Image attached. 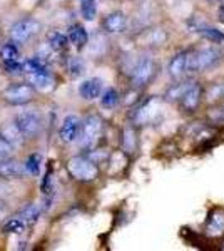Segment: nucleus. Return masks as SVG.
<instances>
[{
    "instance_id": "f257e3e1",
    "label": "nucleus",
    "mask_w": 224,
    "mask_h": 251,
    "mask_svg": "<svg viewBox=\"0 0 224 251\" xmlns=\"http://www.w3.org/2000/svg\"><path fill=\"white\" fill-rule=\"evenodd\" d=\"M221 60V52L214 47H204L187 54V72H202Z\"/></svg>"
},
{
    "instance_id": "f03ea898",
    "label": "nucleus",
    "mask_w": 224,
    "mask_h": 251,
    "mask_svg": "<svg viewBox=\"0 0 224 251\" xmlns=\"http://www.w3.org/2000/svg\"><path fill=\"white\" fill-rule=\"evenodd\" d=\"M67 169H69V173L79 181H92V179H96L97 174H99L97 166L94 164L92 161H89L87 157H82V156L72 157L67 163Z\"/></svg>"
},
{
    "instance_id": "7ed1b4c3",
    "label": "nucleus",
    "mask_w": 224,
    "mask_h": 251,
    "mask_svg": "<svg viewBox=\"0 0 224 251\" xmlns=\"http://www.w3.org/2000/svg\"><path fill=\"white\" fill-rule=\"evenodd\" d=\"M100 132H102V121L99 116H89L87 119L80 124V144L82 148H92L97 143Z\"/></svg>"
},
{
    "instance_id": "20e7f679",
    "label": "nucleus",
    "mask_w": 224,
    "mask_h": 251,
    "mask_svg": "<svg viewBox=\"0 0 224 251\" xmlns=\"http://www.w3.org/2000/svg\"><path fill=\"white\" fill-rule=\"evenodd\" d=\"M40 24L35 19H24L19 20L17 24H14L10 29V35L15 42H27L34 37L35 34H39Z\"/></svg>"
},
{
    "instance_id": "39448f33",
    "label": "nucleus",
    "mask_w": 224,
    "mask_h": 251,
    "mask_svg": "<svg viewBox=\"0 0 224 251\" xmlns=\"http://www.w3.org/2000/svg\"><path fill=\"white\" fill-rule=\"evenodd\" d=\"M201 97H202V87L198 82H187L186 89L179 96L177 104L181 106L182 111L193 112L199 106V102H201Z\"/></svg>"
},
{
    "instance_id": "423d86ee",
    "label": "nucleus",
    "mask_w": 224,
    "mask_h": 251,
    "mask_svg": "<svg viewBox=\"0 0 224 251\" xmlns=\"http://www.w3.org/2000/svg\"><path fill=\"white\" fill-rule=\"evenodd\" d=\"M34 97V87L28 84H17V86H10L3 92V99L12 106H22L32 100Z\"/></svg>"
},
{
    "instance_id": "0eeeda50",
    "label": "nucleus",
    "mask_w": 224,
    "mask_h": 251,
    "mask_svg": "<svg viewBox=\"0 0 224 251\" xmlns=\"http://www.w3.org/2000/svg\"><path fill=\"white\" fill-rule=\"evenodd\" d=\"M154 75V62L149 57L141 59L139 62L136 64V67L132 69V86L134 87H144L146 84L152 79Z\"/></svg>"
},
{
    "instance_id": "6e6552de",
    "label": "nucleus",
    "mask_w": 224,
    "mask_h": 251,
    "mask_svg": "<svg viewBox=\"0 0 224 251\" xmlns=\"http://www.w3.org/2000/svg\"><path fill=\"white\" fill-rule=\"evenodd\" d=\"M15 126L19 127L22 137H32V136L37 134V131L40 127L39 116L35 114V112H22V114L17 116Z\"/></svg>"
},
{
    "instance_id": "1a4fd4ad",
    "label": "nucleus",
    "mask_w": 224,
    "mask_h": 251,
    "mask_svg": "<svg viewBox=\"0 0 224 251\" xmlns=\"http://www.w3.org/2000/svg\"><path fill=\"white\" fill-rule=\"evenodd\" d=\"M80 119L74 114L66 116V119L62 121V126L59 129V136L64 143H74V141L79 137L80 132Z\"/></svg>"
},
{
    "instance_id": "9d476101",
    "label": "nucleus",
    "mask_w": 224,
    "mask_h": 251,
    "mask_svg": "<svg viewBox=\"0 0 224 251\" xmlns=\"http://www.w3.org/2000/svg\"><path fill=\"white\" fill-rule=\"evenodd\" d=\"M79 94L85 100H94L102 94V80L99 77L85 79L79 84Z\"/></svg>"
},
{
    "instance_id": "9b49d317",
    "label": "nucleus",
    "mask_w": 224,
    "mask_h": 251,
    "mask_svg": "<svg viewBox=\"0 0 224 251\" xmlns=\"http://www.w3.org/2000/svg\"><path fill=\"white\" fill-rule=\"evenodd\" d=\"M187 54L189 52L182 50L173 55V59L169 60V75L176 80H181L187 74Z\"/></svg>"
},
{
    "instance_id": "f8f14e48",
    "label": "nucleus",
    "mask_w": 224,
    "mask_h": 251,
    "mask_svg": "<svg viewBox=\"0 0 224 251\" xmlns=\"http://www.w3.org/2000/svg\"><path fill=\"white\" fill-rule=\"evenodd\" d=\"M25 176V168L14 159L0 161V179H20Z\"/></svg>"
},
{
    "instance_id": "ddd939ff",
    "label": "nucleus",
    "mask_w": 224,
    "mask_h": 251,
    "mask_svg": "<svg viewBox=\"0 0 224 251\" xmlns=\"http://www.w3.org/2000/svg\"><path fill=\"white\" fill-rule=\"evenodd\" d=\"M125 24H127V20H125V15L122 12H112L104 19L102 27L109 34H119L125 29Z\"/></svg>"
},
{
    "instance_id": "4468645a",
    "label": "nucleus",
    "mask_w": 224,
    "mask_h": 251,
    "mask_svg": "<svg viewBox=\"0 0 224 251\" xmlns=\"http://www.w3.org/2000/svg\"><path fill=\"white\" fill-rule=\"evenodd\" d=\"M27 80L30 82L32 87L39 89L42 92H49L55 87V80L49 72H46V74H27Z\"/></svg>"
},
{
    "instance_id": "2eb2a0df",
    "label": "nucleus",
    "mask_w": 224,
    "mask_h": 251,
    "mask_svg": "<svg viewBox=\"0 0 224 251\" xmlns=\"http://www.w3.org/2000/svg\"><path fill=\"white\" fill-rule=\"evenodd\" d=\"M154 109H156V100H154V99L146 100L144 104H141V106L134 111L132 121L136 124H146L150 119V116L154 114Z\"/></svg>"
},
{
    "instance_id": "dca6fc26",
    "label": "nucleus",
    "mask_w": 224,
    "mask_h": 251,
    "mask_svg": "<svg viewBox=\"0 0 224 251\" xmlns=\"http://www.w3.org/2000/svg\"><path fill=\"white\" fill-rule=\"evenodd\" d=\"M67 39L75 49H84L85 44H87V40H89V35H87V30H85L80 24H74V25L69 29V37Z\"/></svg>"
},
{
    "instance_id": "f3484780",
    "label": "nucleus",
    "mask_w": 224,
    "mask_h": 251,
    "mask_svg": "<svg viewBox=\"0 0 224 251\" xmlns=\"http://www.w3.org/2000/svg\"><path fill=\"white\" fill-rule=\"evenodd\" d=\"M224 231V214L221 211H213L207 220V233L209 234H221Z\"/></svg>"
},
{
    "instance_id": "a211bd4d",
    "label": "nucleus",
    "mask_w": 224,
    "mask_h": 251,
    "mask_svg": "<svg viewBox=\"0 0 224 251\" xmlns=\"http://www.w3.org/2000/svg\"><path fill=\"white\" fill-rule=\"evenodd\" d=\"M47 44L52 50H64L69 44V39H67V35L62 34V32L52 30L47 34Z\"/></svg>"
},
{
    "instance_id": "6ab92c4d",
    "label": "nucleus",
    "mask_w": 224,
    "mask_h": 251,
    "mask_svg": "<svg viewBox=\"0 0 224 251\" xmlns=\"http://www.w3.org/2000/svg\"><path fill=\"white\" fill-rule=\"evenodd\" d=\"M0 136H2L3 139L7 141V143H10L12 146L20 144V141H22V134H20L19 127L15 124L5 126V127H3L2 131H0Z\"/></svg>"
},
{
    "instance_id": "aec40b11",
    "label": "nucleus",
    "mask_w": 224,
    "mask_h": 251,
    "mask_svg": "<svg viewBox=\"0 0 224 251\" xmlns=\"http://www.w3.org/2000/svg\"><path fill=\"white\" fill-rule=\"evenodd\" d=\"M39 216H40V208L37 204H28L27 208H24L22 211L19 213V220L20 221H24V225H25V223H28V225H30V223H35L39 220Z\"/></svg>"
},
{
    "instance_id": "412c9836",
    "label": "nucleus",
    "mask_w": 224,
    "mask_h": 251,
    "mask_svg": "<svg viewBox=\"0 0 224 251\" xmlns=\"http://www.w3.org/2000/svg\"><path fill=\"white\" fill-rule=\"evenodd\" d=\"M100 104H102V107L105 109H114L119 104V94H117L116 89L109 87L105 89V91L100 94Z\"/></svg>"
},
{
    "instance_id": "4be33fe9",
    "label": "nucleus",
    "mask_w": 224,
    "mask_h": 251,
    "mask_svg": "<svg viewBox=\"0 0 224 251\" xmlns=\"http://www.w3.org/2000/svg\"><path fill=\"white\" fill-rule=\"evenodd\" d=\"M20 57L19 49L15 47V44H5L2 49H0V59L3 60V64L7 62H15Z\"/></svg>"
},
{
    "instance_id": "5701e85b",
    "label": "nucleus",
    "mask_w": 224,
    "mask_h": 251,
    "mask_svg": "<svg viewBox=\"0 0 224 251\" xmlns=\"http://www.w3.org/2000/svg\"><path fill=\"white\" fill-rule=\"evenodd\" d=\"M199 34H201V37H204L213 44L224 42V34L219 29H214V27H202V29H199Z\"/></svg>"
},
{
    "instance_id": "b1692460",
    "label": "nucleus",
    "mask_w": 224,
    "mask_h": 251,
    "mask_svg": "<svg viewBox=\"0 0 224 251\" xmlns=\"http://www.w3.org/2000/svg\"><path fill=\"white\" fill-rule=\"evenodd\" d=\"M80 14L87 22H92L97 15V3L96 0H82L80 3Z\"/></svg>"
},
{
    "instance_id": "393cba45",
    "label": "nucleus",
    "mask_w": 224,
    "mask_h": 251,
    "mask_svg": "<svg viewBox=\"0 0 224 251\" xmlns=\"http://www.w3.org/2000/svg\"><path fill=\"white\" fill-rule=\"evenodd\" d=\"M24 71H25V74H46L49 72L44 62H40V59H28L24 64Z\"/></svg>"
},
{
    "instance_id": "a878e982",
    "label": "nucleus",
    "mask_w": 224,
    "mask_h": 251,
    "mask_svg": "<svg viewBox=\"0 0 224 251\" xmlns=\"http://www.w3.org/2000/svg\"><path fill=\"white\" fill-rule=\"evenodd\" d=\"M40 163H42V157H40V154H30L27 157L25 164H24L25 173L32 174V176H37V174L40 173Z\"/></svg>"
},
{
    "instance_id": "bb28decb",
    "label": "nucleus",
    "mask_w": 224,
    "mask_h": 251,
    "mask_svg": "<svg viewBox=\"0 0 224 251\" xmlns=\"http://www.w3.org/2000/svg\"><path fill=\"white\" fill-rule=\"evenodd\" d=\"M24 231V221H20L19 218H12L3 225V233H20Z\"/></svg>"
},
{
    "instance_id": "cd10ccee",
    "label": "nucleus",
    "mask_w": 224,
    "mask_h": 251,
    "mask_svg": "<svg viewBox=\"0 0 224 251\" xmlns=\"http://www.w3.org/2000/svg\"><path fill=\"white\" fill-rule=\"evenodd\" d=\"M69 71H71V75H72V77H79V75L84 72V64H82V60L77 59V57L69 59Z\"/></svg>"
},
{
    "instance_id": "c85d7f7f",
    "label": "nucleus",
    "mask_w": 224,
    "mask_h": 251,
    "mask_svg": "<svg viewBox=\"0 0 224 251\" xmlns=\"http://www.w3.org/2000/svg\"><path fill=\"white\" fill-rule=\"evenodd\" d=\"M207 97L209 100H214V99H219V97H224V80L221 84H214L213 87L207 91Z\"/></svg>"
},
{
    "instance_id": "c756f323",
    "label": "nucleus",
    "mask_w": 224,
    "mask_h": 251,
    "mask_svg": "<svg viewBox=\"0 0 224 251\" xmlns=\"http://www.w3.org/2000/svg\"><path fill=\"white\" fill-rule=\"evenodd\" d=\"M124 148L127 151H132L136 148V136H134L132 129H125L124 131Z\"/></svg>"
},
{
    "instance_id": "7c9ffc66",
    "label": "nucleus",
    "mask_w": 224,
    "mask_h": 251,
    "mask_svg": "<svg viewBox=\"0 0 224 251\" xmlns=\"http://www.w3.org/2000/svg\"><path fill=\"white\" fill-rule=\"evenodd\" d=\"M12 148H14V146H12L10 143H7V141L0 136V161L9 159L10 154H12Z\"/></svg>"
},
{
    "instance_id": "2f4dec72",
    "label": "nucleus",
    "mask_w": 224,
    "mask_h": 251,
    "mask_svg": "<svg viewBox=\"0 0 224 251\" xmlns=\"http://www.w3.org/2000/svg\"><path fill=\"white\" fill-rule=\"evenodd\" d=\"M42 191L46 194H50L54 191V183H52V176L50 173L46 174V177H44V183H42Z\"/></svg>"
},
{
    "instance_id": "473e14b6",
    "label": "nucleus",
    "mask_w": 224,
    "mask_h": 251,
    "mask_svg": "<svg viewBox=\"0 0 224 251\" xmlns=\"http://www.w3.org/2000/svg\"><path fill=\"white\" fill-rule=\"evenodd\" d=\"M5 69L10 72V74H19V72L22 71V66L19 64V60H15V62H7Z\"/></svg>"
},
{
    "instance_id": "72a5a7b5",
    "label": "nucleus",
    "mask_w": 224,
    "mask_h": 251,
    "mask_svg": "<svg viewBox=\"0 0 224 251\" xmlns=\"http://www.w3.org/2000/svg\"><path fill=\"white\" fill-rule=\"evenodd\" d=\"M218 19L221 20V22L224 24V3H223L221 9H219V12H218Z\"/></svg>"
},
{
    "instance_id": "f704fd0d",
    "label": "nucleus",
    "mask_w": 224,
    "mask_h": 251,
    "mask_svg": "<svg viewBox=\"0 0 224 251\" xmlns=\"http://www.w3.org/2000/svg\"><path fill=\"white\" fill-rule=\"evenodd\" d=\"M3 216H5V209H3L2 206H0V220H2Z\"/></svg>"
},
{
    "instance_id": "c9c22d12",
    "label": "nucleus",
    "mask_w": 224,
    "mask_h": 251,
    "mask_svg": "<svg viewBox=\"0 0 224 251\" xmlns=\"http://www.w3.org/2000/svg\"><path fill=\"white\" fill-rule=\"evenodd\" d=\"M223 3H224V0H223Z\"/></svg>"
}]
</instances>
